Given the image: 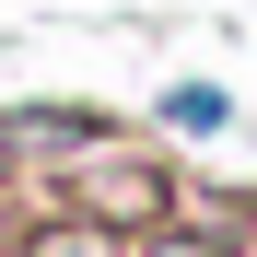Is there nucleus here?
Returning <instances> with one entry per match:
<instances>
[{"mask_svg":"<svg viewBox=\"0 0 257 257\" xmlns=\"http://www.w3.org/2000/svg\"><path fill=\"white\" fill-rule=\"evenodd\" d=\"M164 117H176V128H222L234 105H222V94H210V82H187V94H164Z\"/></svg>","mask_w":257,"mask_h":257,"instance_id":"obj_1","label":"nucleus"}]
</instances>
